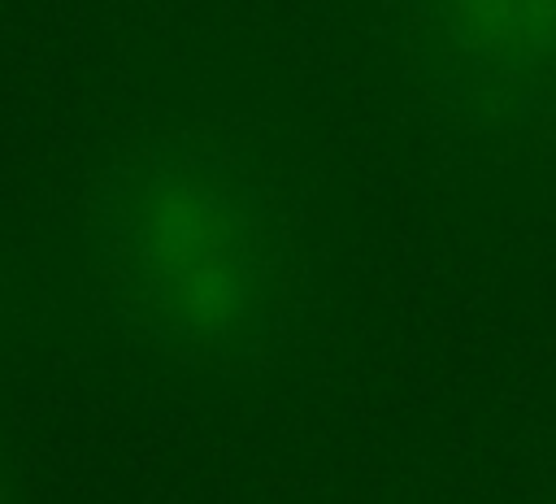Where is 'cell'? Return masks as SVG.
<instances>
[{
  "label": "cell",
  "mask_w": 556,
  "mask_h": 504,
  "mask_svg": "<svg viewBox=\"0 0 556 504\" xmlns=\"http://www.w3.org/2000/svg\"><path fill=\"white\" fill-rule=\"evenodd\" d=\"M395 35L413 91L456 139H556V0H395Z\"/></svg>",
  "instance_id": "2"
},
{
  "label": "cell",
  "mask_w": 556,
  "mask_h": 504,
  "mask_svg": "<svg viewBox=\"0 0 556 504\" xmlns=\"http://www.w3.org/2000/svg\"><path fill=\"white\" fill-rule=\"evenodd\" d=\"M87 252L117 330L169 369L256 374L295 335V217L217 130L161 126L117 148L91 187Z\"/></svg>",
  "instance_id": "1"
}]
</instances>
